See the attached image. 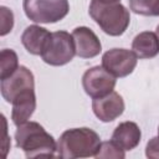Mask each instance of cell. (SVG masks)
I'll return each instance as SVG.
<instances>
[{
  "label": "cell",
  "mask_w": 159,
  "mask_h": 159,
  "mask_svg": "<svg viewBox=\"0 0 159 159\" xmlns=\"http://www.w3.org/2000/svg\"><path fill=\"white\" fill-rule=\"evenodd\" d=\"M16 147L22 149L26 158L56 157L57 143L53 137L37 122H25L15 132Z\"/></svg>",
  "instance_id": "cell-1"
},
{
  "label": "cell",
  "mask_w": 159,
  "mask_h": 159,
  "mask_svg": "<svg viewBox=\"0 0 159 159\" xmlns=\"http://www.w3.org/2000/svg\"><path fill=\"white\" fill-rule=\"evenodd\" d=\"M101 145L99 135L91 128H72L65 130L57 142V155L65 159L94 157Z\"/></svg>",
  "instance_id": "cell-2"
},
{
  "label": "cell",
  "mask_w": 159,
  "mask_h": 159,
  "mask_svg": "<svg viewBox=\"0 0 159 159\" xmlns=\"http://www.w3.org/2000/svg\"><path fill=\"white\" fill-rule=\"evenodd\" d=\"M88 12L102 31L109 36L123 35L130 22L129 10L119 1L106 2L101 0H91Z\"/></svg>",
  "instance_id": "cell-3"
},
{
  "label": "cell",
  "mask_w": 159,
  "mask_h": 159,
  "mask_svg": "<svg viewBox=\"0 0 159 159\" xmlns=\"http://www.w3.org/2000/svg\"><path fill=\"white\" fill-rule=\"evenodd\" d=\"M22 7L25 15L39 24L57 22L70 11L68 0H24Z\"/></svg>",
  "instance_id": "cell-4"
},
{
  "label": "cell",
  "mask_w": 159,
  "mask_h": 159,
  "mask_svg": "<svg viewBox=\"0 0 159 159\" xmlns=\"http://www.w3.org/2000/svg\"><path fill=\"white\" fill-rule=\"evenodd\" d=\"M76 46L72 34L67 31L51 32V36L41 53V58L50 66H63L72 61Z\"/></svg>",
  "instance_id": "cell-5"
},
{
  "label": "cell",
  "mask_w": 159,
  "mask_h": 159,
  "mask_svg": "<svg viewBox=\"0 0 159 159\" xmlns=\"http://www.w3.org/2000/svg\"><path fill=\"white\" fill-rule=\"evenodd\" d=\"M82 86L84 92L92 98L104 97L116 87V77L103 66L88 68L82 76Z\"/></svg>",
  "instance_id": "cell-6"
},
{
  "label": "cell",
  "mask_w": 159,
  "mask_h": 159,
  "mask_svg": "<svg viewBox=\"0 0 159 159\" xmlns=\"http://www.w3.org/2000/svg\"><path fill=\"white\" fill-rule=\"evenodd\" d=\"M138 62L137 55L127 48H111L102 56V66L116 78L130 75Z\"/></svg>",
  "instance_id": "cell-7"
},
{
  "label": "cell",
  "mask_w": 159,
  "mask_h": 159,
  "mask_svg": "<svg viewBox=\"0 0 159 159\" xmlns=\"http://www.w3.org/2000/svg\"><path fill=\"white\" fill-rule=\"evenodd\" d=\"M29 88H35V78L32 72L25 66H19L11 76L1 80L0 84L1 96L9 103H11L19 93Z\"/></svg>",
  "instance_id": "cell-8"
},
{
  "label": "cell",
  "mask_w": 159,
  "mask_h": 159,
  "mask_svg": "<svg viewBox=\"0 0 159 159\" xmlns=\"http://www.w3.org/2000/svg\"><path fill=\"white\" fill-rule=\"evenodd\" d=\"M124 108L125 106L123 97L114 91L104 97L93 98L92 101L93 113L102 122H112L117 119L119 116L123 114Z\"/></svg>",
  "instance_id": "cell-9"
},
{
  "label": "cell",
  "mask_w": 159,
  "mask_h": 159,
  "mask_svg": "<svg viewBox=\"0 0 159 159\" xmlns=\"http://www.w3.org/2000/svg\"><path fill=\"white\" fill-rule=\"evenodd\" d=\"M76 46V55L81 58H93L102 51V45L97 35L86 26L76 27L72 31Z\"/></svg>",
  "instance_id": "cell-10"
},
{
  "label": "cell",
  "mask_w": 159,
  "mask_h": 159,
  "mask_svg": "<svg viewBox=\"0 0 159 159\" xmlns=\"http://www.w3.org/2000/svg\"><path fill=\"white\" fill-rule=\"evenodd\" d=\"M11 119L12 123L17 127L30 119L36 109V96L35 88H29L19 93L11 102Z\"/></svg>",
  "instance_id": "cell-11"
},
{
  "label": "cell",
  "mask_w": 159,
  "mask_h": 159,
  "mask_svg": "<svg viewBox=\"0 0 159 159\" xmlns=\"http://www.w3.org/2000/svg\"><path fill=\"white\" fill-rule=\"evenodd\" d=\"M142 138V132L137 123L134 122H122L119 123L112 134V142L117 144L119 148L125 150L134 149L139 143Z\"/></svg>",
  "instance_id": "cell-12"
},
{
  "label": "cell",
  "mask_w": 159,
  "mask_h": 159,
  "mask_svg": "<svg viewBox=\"0 0 159 159\" xmlns=\"http://www.w3.org/2000/svg\"><path fill=\"white\" fill-rule=\"evenodd\" d=\"M50 36L51 32H48L47 29L39 25H30L24 30L21 35V42L27 52L31 55L41 56Z\"/></svg>",
  "instance_id": "cell-13"
},
{
  "label": "cell",
  "mask_w": 159,
  "mask_h": 159,
  "mask_svg": "<svg viewBox=\"0 0 159 159\" xmlns=\"http://www.w3.org/2000/svg\"><path fill=\"white\" fill-rule=\"evenodd\" d=\"M132 50L138 58H153L159 53V39L155 32L143 31L138 34L132 42Z\"/></svg>",
  "instance_id": "cell-14"
},
{
  "label": "cell",
  "mask_w": 159,
  "mask_h": 159,
  "mask_svg": "<svg viewBox=\"0 0 159 159\" xmlns=\"http://www.w3.org/2000/svg\"><path fill=\"white\" fill-rule=\"evenodd\" d=\"M0 80L11 76L19 68V58L14 50L4 48L0 52Z\"/></svg>",
  "instance_id": "cell-15"
},
{
  "label": "cell",
  "mask_w": 159,
  "mask_h": 159,
  "mask_svg": "<svg viewBox=\"0 0 159 159\" xmlns=\"http://www.w3.org/2000/svg\"><path fill=\"white\" fill-rule=\"evenodd\" d=\"M94 158H114V159H123L125 158V153L122 148H119L117 144H114L112 140L111 142H101V145L94 155Z\"/></svg>",
  "instance_id": "cell-16"
},
{
  "label": "cell",
  "mask_w": 159,
  "mask_h": 159,
  "mask_svg": "<svg viewBox=\"0 0 159 159\" xmlns=\"http://www.w3.org/2000/svg\"><path fill=\"white\" fill-rule=\"evenodd\" d=\"M129 7L133 12L144 15V16H154L157 0H128Z\"/></svg>",
  "instance_id": "cell-17"
},
{
  "label": "cell",
  "mask_w": 159,
  "mask_h": 159,
  "mask_svg": "<svg viewBox=\"0 0 159 159\" xmlns=\"http://www.w3.org/2000/svg\"><path fill=\"white\" fill-rule=\"evenodd\" d=\"M0 17H1V22H0V35L5 36L7 35L12 27H14V14L12 11L6 7V6H0Z\"/></svg>",
  "instance_id": "cell-18"
},
{
  "label": "cell",
  "mask_w": 159,
  "mask_h": 159,
  "mask_svg": "<svg viewBox=\"0 0 159 159\" xmlns=\"http://www.w3.org/2000/svg\"><path fill=\"white\" fill-rule=\"evenodd\" d=\"M145 155L148 158L159 159V137H154L149 139L145 147Z\"/></svg>",
  "instance_id": "cell-19"
},
{
  "label": "cell",
  "mask_w": 159,
  "mask_h": 159,
  "mask_svg": "<svg viewBox=\"0 0 159 159\" xmlns=\"http://www.w3.org/2000/svg\"><path fill=\"white\" fill-rule=\"evenodd\" d=\"M154 16H159V0H157V4H155V10H154Z\"/></svg>",
  "instance_id": "cell-20"
},
{
  "label": "cell",
  "mask_w": 159,
  "mask_h": 159,
  "mask_svg": "<svg viewBox=\"0 0 159 159\" xmlns=\"http://www.w3.org/2000/svg\"><path fill=\"white\" fill-rule=\"evenodd\" d=\"M101 1H106V2H117L119 0H101Z\"/></svg>",
  "instance_id": "cell-21"
},
{
  "label": "cell",
  "mask_w": 159,
  "mask_h": 159,
  "mask_svg": "<svg viewBox=\"0 0 159 159\" xmlns=\"http://www.w3.org/2000/svg\"><path fill=\"white\" fill-rule=\"evenodd\" d=\"M155 34H157V36H158V39H159V25L157 26V31H155Z\"/></svg>",
  "instance_id": "cell-22"
},
{
  "label": "cell",
  "mask_w": 159,
  "mask_h": 159,
  "mask_svg": "<svg viewBox=\"0 0 159 159\" xmlns=\"http://www.w3.org/2000/svg\"><path fill=\"white\" fill-rule=\"evenodd\" d=\"M158 137H159V127H158Z\"/></svg>",
  "instance_id": "cell-23"
}]
</instances>
